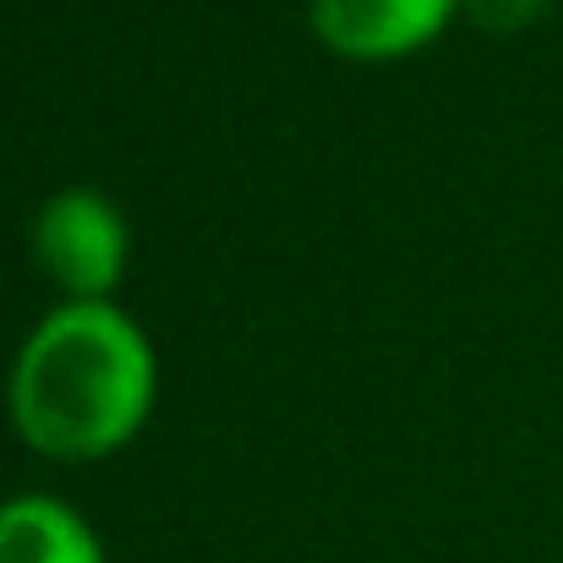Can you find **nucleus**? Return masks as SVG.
I'll return each mask as SVG.
<instances>
[{
	"label": "nucleus",
	"instance_id": "nucleus-4",
	"mask_svg": "<svg viewBox=\"0 0 563 563\" xmlns=\"http://www.w3.org/2000/svg\"><path fill=\"white\" fill-rule=\"evenodd\" d=\"M0 563H104V548L71 504L16 493L0 504Z\"/></svg>",
	"mask_w": 563,
	"mask_h": 563
},
{
	"label": "nucleus",
	"instance_id": "nucleus-1",
	"mask_svg": "<svg viewBox=\"0 0 563 563\" xmlns=\"http://www.w3.org/2000/svg\"><path fill=\"white\" fill-rule=\"evenodd\" d=\"M16 432L60 460L115 449L154 399V345L115 301H66L44 312L11 362Z\"/></svg>",
	"mask_w": 563,
	"mask_h": 563
},
{
	"label": "nucleus",
	"instance_id": "nucleus-5",
	"mask_svg": "<svg viewBox=\"0 0 563 563\" xmlns=\"http://www.w3.org/2000/svg\"><path fill=\"white\" fill-rule=\"evenodd\" d=\"M465 5H471V16L487 22V27H526V22H537L553 0H465Z\"/></svg>",
	"mask_w": 563,
	"mask_h": 563
},
{
	"label": "nucleus",
	"instance_id": "nucleus-3",
	"mask_svg": "<svg viewBox=\"0 0 563 563\" xmlns=\"http://www.w3.org/2000/svg\"><path fill=\"white\" fill-rule=\"evenodd\" d=\"M460 0H312V27L345 55H399L432 38Z\"/></svg>",
	"mask_w": 563,
	"mask_h": 563
},
{
	"label": "nucleus",
	"instance_id": "nucleus-2",
	"mask_svg": "<svg viewBox=\"0 0 563 563\" xmlns=\"http://www.w3.org/2000/svg\"><path fill=\"white\" fill-rule=\"evenodd\" d=\"M33 257L71 301H110L126 268V219L99 187L49 191L33 213Z\"/></svg>",
	"mask_w": 563,
	"mask_h": 563
}]
</instances>
